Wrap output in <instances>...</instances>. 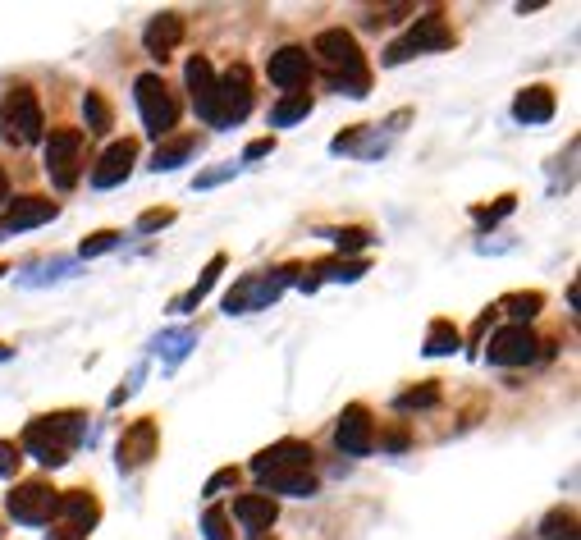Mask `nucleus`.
Instances as JSON below:
<instances>
[{
  "instance_id": "obj_28",
  "label": "nucleus",
  "mask_w": 581,
  "mask_h": 540,
  "mask_svg": "<svg viewBox=\"0 0 581 540\" xmlns=\"http://www.w3.org/2000/svg\"><path fill=\"white\" fill-rule=\"evenodd\" d=\"M540 531H545V540H577V513H568V508H554Z\"/></svg>"
},
{
  "instance_id": "obj_42",
  "label": "nucleus",
  "mask_w": 581,
  "mask_h": 540,
  "mask_svg": "<svg viewBox=\"0 0 581 540\" xmlns=\"http://www.w3.org/2000/svg\"><path fill=\"white\" fill-rule=\"evenodd\" d=\"M257 540H270V536H257Z\"/></svg>"
},
{
  "instance_id": "obj_26",
  "label": "nucleus",
  "mask_w": 581,
  "mask_h": 540,
  "mask_svg": "<svg viewBox=\"0 0 581 540\" xmlns=\"http://www.w3.org/2000/svg\"><path fill=\"white\" fill-rule=\"evenodd\" d=\"M220 270H225V257H211V261H206V270H202V280H197V284H193V289H188V293H183V298H179V303H174V312H193V307H197V303H202L206 293L216 289V280H220Z\"/></svg>"
},
{
  "instance_id": "obj_15",
  "label": "nucleus",
  "mask_w": 581,
  "mask_h": 540,
  "mask_svg": "<svg viewBox=\"0 0 581 540\" xmlns=\"http://www.w3.org/2000/svg\"><path fill=\"white\" fill-rule=\"evenodd\" d=\"M188 92H193V106L197 115L216 129V69H211V60H188Z\"/></svg>"
},
{
  "instance_id": "obj_9",
  "label": "nucleus",
  "mask_w": 581,
  "mask_h": 540,
  "mask_svg": "<svg viewBox=\"0 0 581 540\" xmlns=\"http://www.w3.org/2000/svg\"><path fill=\"white\" fill-rule=\"evenodd\" d=\"M536 353H540V339L531 335L527 325H504L499 335H490V348H485V357L495 367H527V362H536Z\"/></svg>"
},
{
  "instance_id": "obj_3",
  "label": "nucleus",
  "mask_w": 581,
  "mask_h": 540,
  "mask_svg": "<svg viewBox=\"0 0 581 540\" xmlns=\"http://www.w3.org/2000/svg\"><path fill=\"white\" fill-rule=\"evenodd\" d=\"M133 97H138V110H142L147 133L165 138V133L174 129V119H179V101H174V92L165 87V78L161 74H142L138 83H133Z\"/></svg>"
},
{
  "instance_id": "obj_7",
  "label": "nucleus",
  "mask_w": 581,
  "mask_h": 540,
  "mask_svg": "<svg viewBox=\"0 0 581 540\" xmlns=\"http://www.w3.org/2000/svg\"><path fill=\"white\" fill-rule=\"evenodd\" d=\"M78 152H83V133L78 129H55L46 138V174L55 188L78 184Z\"/></svg>"
},
{
  "instance_id": "obj_37",
  "label": "nucleus",
  "mask_w": 581,
  "mask_h": 540,
  "mask_svg": "<svg viewBox=\"0 0 581 540\" xmlns=\"http://www.w3.org/2000/svg\"><path fill=\"white\" fill-rule=\"evenodd\" d=\"M170 220H174V211H147V216L138 220V229H142V234H151V229H165Z\"/></svg>"
},
{
  "instance_id": "obj_27",
  "label": "nucleus",
  "mask_w": 581,
  "mask_h": 540,
  "mask_svg": "<svg viewBox=\"0 0 581 540\" xmlns=\"http://www.w3.org/2000/svg\"><path fill=\"white\" fill-rule=\"evenodd\" d=\"M458 344H463V335L453 330V321H435L431 335H426V353H431V357H449Z\"/></svg>"
},
{
  "instance_id": "obj_19",
  "label": "nucleus",
  "mask_w": 581,
  "mask_h": 540,
  "mask_svg": "<svg viewBox=\"0 0 581 540\" xmlns=\"http://www.w3.org/2000/svg\"><path fill=\"white\" fill-rule=\"evenodd\" d=\"M183 42V19L179 14H156L147 23V33H142V46H147L156 60H170V51Z\"/></svg>"
},
{
  "instance_id": "obj_30",
  "label": "nucleus",
  "mask_w": 581,
  "mask_h": 540,
  "mask_svg": "<svg viewBox=\"0 0 581 540\" xmlns=\"http://www.w3.org/2000/svg\"><path fill=\"white\" fill-rule=\"evenodd\" d=\"M83 115H87V133H110V106L97 97V92H87L83 97Z\"/></svg>"
},
{
  "instance_id": "obj_11",
  "label": "nucleus",
  "mask_w": 581,
  "mask_h": 540,
  "mask_svg": "<svg viewBox=\"0 0 581 540\" xmlns=\"http://www.w3.org/2000/svg\"><path fill=\"white\" fill-rule=\"evenodd\" d=\"M156 444H161L156 422H133L129 431H124V440H119V467H124V472L147 467L151 458H156Z\"/></svg>"
},
{
  "instance_id": "obj_39",
  "label": "nucleus",
  "mask_w": 581,
  "mask_h": 540,
  "mask_svg": "<svg viewBox=\"0 0 581 540\" xmlns=\"http://www.w3.org/2000/svg\"><path fill=\"white\" fill-rule=\"evenodd\" d=\"M508 211H513V197H504V202H499L495 211H476V225H495V220L508 216Z\"/></svg>"
},
{
  "instance_id": "obj_43",
  "label": "nucleus",
  "mask_w": 581,
  "mask_h": 540,
  "mask_svg": "<svg viewBox=\"0 0 581 540\" xmlns=\"http://www.w3.org/2000/svg\"><path fill=\"white\" fill-rule=\"evenodd\" d=\"M0 238H5V229H0Z\"/></svg>"
},
{
  "instance_id": "obj_16",
  "label": "nucleus",
  "mask_w": 581,
  "mask_h": 540,
  "mask_svg": "<svg viewBox=\"0 0 581 540\" xmlns=\"http://www.w3.org/2000/svg\"><path fill=\"white\" fill-rule=\"evenodd\" d=\"M261 486L270 495L307 499V495H316V476H312V467H275V472H261Z\"/></svg>"
},
{
  "instance_id": "obj_21",
  "label": "nucleus",
  "mask_w": 581,
  "mask_h": 540,
  "mask_svg": "<svg viewBox=\"0 0 581 540\" xmlns=\"http://www.w3.org/2000/svg\"><path fill=\"white\" fill-rule=\"evenodd\" d=\"M234 518L243 522L248 531H270V527H275V518H280V508H275V499H270V495H238L234 499Z\"/></svg>"
},
{
  "instance_id": "obj_24",
  "label": "nucleus",
  "mask_w": 581,
  "mask_h": 540,
  "mask_svg": "<svg viewBox=\"0 0 581 540\" xmlns=\"http://www.w3.org/2000/svg\"><path fill=\"white\" fill-rule=\"evenodd\" d=\"M193 152H197L193 133H183V138H165L161 147H156V156H151V165H156V170H179V165L188 161Z\"/></svg>"
},
{
  "instance_id": "obj_18",
  "label": "nucleus",
  "mask_w": 581,
  "mask_h": 540,
  "mask_svg": "<svg viewBox=\"0 0 581 540\" xmlns=\"http://www.w3.org/2000/svg\"><path fill=\"white\" fill-rule=\"evenodd\" d=\"M275 467H312V449L302 440H280L270 444V449H261L257 458H252V472H275Z\"/></svg>"
},
{
  "instance_id": "obj_29",
  "label": "nucleus",
  "mask_w": 581,
  "mask_h": 540,
  "mask_svg": "<svg viewBox=\"0 0 581 540\" xmlns=\"http://www.w3.org/2000/svg\"><path fill=\"white\" fill-rule=\"evenodd\" d=\"M540 307H545V298H540V293H513V298H504V312L513 316L517 325H527Z\"/></svg>"
},
{
  "instance_id": "obj_5",
  "label": "nucleus",
  "mask_w": 581,
  "mask_h": 540,
  "mask_svg": "<svg viewBox=\"0 0 581 540\" xmlns=\"http://www.w3.org/2000/svg\"><path fill=\"white\" fill-rule=\"evenodd\" d=\"M252 110V74L248 65H229L216 78V129H234Z\"/></svg>"
},
{
  "instance_id": "obj_2",
  "label": "nucleus",
  "mask_w": 581,
  "mask_h": 540,
  "mask_svg": "<svg viewBox=\"0 0 581 540\" xmlns=\"http://www.w3.org/2000/svg\"><path fill=\"white\" fill-rule=\"evenodd\" d=\"M42 106L28 87H14L10 97L0 101V138L14 142V147H28V142L42 138Z\"/></svg>"
},
{
  "instance_id": "obj_6",
  "label": "nucleus",
  "mask_w": 581,
  "mask_h": 540,
  "mask_svg": "<svg viewBox=\"0 0 581 540\" xmlns=\"http://www.w3.org/2000/svg\"><path fill=\"white\" fill-rule=\"evenodd\" d=\"M293 270H270V275H243L234 289L225 293V312L229 316H243V312H257V307H270L280 298V289L289 284Z\"/></svg>"
},
{
  "instance_id": "obj_12",
  "label": "nucleus",
  "mask_w": 581,
  "mask_h": 540,
  "mask_svg": "<svg viewBox=\"0 0 581 540\" xmlns=\"http://www.w3.org/2000/svg\"><path fill=\"white\" fill-rule=\"evenodd\" d=\"M55 513L69 522V536H83V531H92L101 522V504L87 490H65V495H55Z\"/></svg>"
},
{
  "instance_id": "obj_8",
  "label": "nucleus",
  "mask_w": 581,
  "mask_h": 540,
  "mask_svg": "<svg viewBox=\"0 0 581 540\" xmlns=\"http://www.w3.org/2000/svg\"><path fill=\"white\" fill-rule=\"evenodd\" d=\"M5 508H10V518L23 522V527H42V522L55 518V490L46 481H23V486L10 490Z\"/></svg>"
},
{
  "instance_id": "obj_35",
  "label": "nucleus",
  "mask_w": 581,
  "mask_h": 540,
  "mask_svg": "<svg viewBox=\"0 0 581 540\" xmlns=\"http://www.w3.org/2000/svg\"><path fill=\"white\" fill-rule=\"evenodd\" d=\"M366 243H371L366 229H339V234H334V248L339 252H357V248H366Z\"/></svg>"
},
{
  "instance_id": "obj_10",
  "label": "nucleus",
  "mask_w": 581,
  "mask_h": 540,
  "mask_svg": "<svg viewBox=\"0 0 581 540\" xmlns=\"http://www.w3.org/2000/svg\"><path fill=\"white\" fill-rule=\"evenodd\" d=\"M334 444H339L348 458H366L376 449V422H371V412H366L362 403L344 408V417L334 426Z\"/></svg>"
},
{
  "instance_id": "obj_40",
  "label": "nucleus",
  "mask_w": 581,
  "mask_h": 540,
  "mask_svg": "<svg viewBox=\"0 0 581 540\" xmlns=\"http://www.w3.org/2000/svg\"><path fill=\"white\" fill-rule=\"evenodd\" d=\"M270 152H275V138H257L243 156H248V161H261V156H270Z\"/></svg>"
},
{
  "instance_id": "obj_20",
  "label": "nucleus",
  "mask_w": 581,
  "mask_h": 540,
  "mask_svg": "<svg viewBox=\"0 0 581 540\" xmlns=\"http://www.w3.org/2000/svg\"><path fill=\"white\" fill-rule=\"evenodd\" d=\"M23 449H28V454H33L42 467H60V463H69V449H65L60 440H55L51 431H46L42 417H37V422L28 426V431H23Z\"/></svg>"
},
{
  "instance_id": "obj_17",
  "label": "nucleus",
  "mask_w": 581,
  "mask_h": 540,
  "mask_svg": "<svg viewBox=\"0 0 581 540\" xmlns=\"http://www.w3.org/2000/svg\"><path fill=\"white\" fill-rule=\"evenodd\" d=\"M46 220H55V202H46V197H19V202L5 211L0 229H5V234H19V229H37V225H46Z\"/></svg>"
},
{
  "instance_id": "obj_41",
  "label": "nucleus",
  "mask_w": 581,
  "mask_h": 540,
  "mask_svg": "<svg viewBox=\"0 0 581 540\" xmlns=\"http://www.w3.org/2000/svg\"><path fill=\"white\" fill-rule=\"evenodd\" d=\"M10 197V179H5V170H0V202Z\"/></svg>"
},
{
  "instance_id": "obj_33",
  "label": "nucleus",
  "mask_w": 581,
  "mask_h": 540,
  "mask_svg": "<svg viewBox=\"0 0 581 540\" xmlns=\"http://www.w3.org/2000/svg\"><path fill=\"white\" fill-rule=\"evenodd\" d=\"M202 531H206V540H234V536H229V518H225V508H206Z\"/></svg>"
},
{
  "instance_id": "obj_1",
  "label": "nucleus",
  "mask_w": 581,
  "mask_h": 540,
  "mask_svg": "<svg viewBox=\"0 0 581 540\" xmlns=\"http://www.w3.org/2000/svg\"><path fill=\"white\" fill-rule=\"evenodd\" d=\"M312 55H321V65L334 74V83L344 87L348 97H366V65L357 51V37L344 28H325L312 42Z\"/></svg>"
},
{
  "instance_id": "obj_25",
  "label": "nucleus",
  "mask_w": 581,
  "mask_h": 540,
  "mask_svg": "<svg viewBox=\"0 0 581 540\" xmlns=\"http://www.w3.org/2000/svg\"><path fill=\"white\" fill-rule=\"evenodd\" d=\"M312 115V97L307 92H289V97L275 101V110H270V124L275 129H289V124H298V119Z\"/></svg>"
},
{
  "instance_id": "obj_13",
  "label": "nucleus",
  "mask_w": 581,
  "mask_h": 540,
  "mask_svg": "<svg viewBox=\"0 0 581 540\" xmlns=\"http://www.w3.org/2000/svg\"><path fill=\"white\" fill-rule=\"evenodd\" d=\"M133 161H138V142H110L106 152H101V161H97V170H92V184L97 188H115V184H124L129 179V170H133Z\"/></svg>"
},
{
  "instance_id": "obj_38",
  "label": "nucleus",
  "mask_w": 581,
  "mask_h": 540,
  "mask_svg": "<svg viewBox=\"0 0 581 540\" xmlns=\"http://www.w3.org/2000/svg\"><path fill=\"white\" fill-rule=\"evenodd\" d=\"M234 481H238V472H234V467H225V472H216L211 481H206V495H220V490H229Z\"/></svg>"
},
{
  "instance_id": "obj_23",
  "label": "nucleus",
  "mask_w": 581,
  "mask_h": 540,
  "mask_svg": "<svg viewBox=\"0 0 581 540\" xmlns=\"http://www.w3.org/2000/svg\"><path fill=\"white\" fill-rule=\"evenodd\" d=\"M42 426L60 444H65V449H74V444L87 435V417H83V412H55V417H42Z\"/></svg>"
},
{
  "instance_id": "obj_34",
  "label": "nucleus",
  "mask_w": 581,
  "mask_h": 540,
  "mask_svg": "<svg viewBox=\"0 0 581 540\" xmlns=\"http://www.w3.org/2000/svg\"><path fill=\"white\" fill-rule=\"evenodd\" d=\"M119 243V234L115 229H101V234H92V238H83V257H101V252H110Z\"/></svg>"
},
{
  "instance_id": "obj_22",
  "label": "nucleus",
  "mask_w": 581,
  "mask_h": 540,
  "mask_svg": "<svg viewBox=\"0 0 581 540\" xmlns=\"http://www.w3.org/2000/svg\"><path fill=\"white\" fill-rule=\"evenodd\" d=\"M513 115L522 119V124H545V119H554V92H549V87H527V92L513 101Z\"/></svg>"
},
{
  "instance_id": "obj_36",
  "label": "nucleus",
  "mask_w": 581,
  "mask_h": 540,
  "mask_svg": "<svg viewBox=\"0 0 581 540\" xmlns=\"http://www.w3.org/2000/svg\"><path fill=\"white\" fill-rule=\"evenodd\" d=\"M23 458H19V444H10V440H0V476H10L14 467H19Z\"/></svg>"
},
{
  "instance_id": "obj_4",
  "label": "nucleus",
  "mask_w": 581,
  "mask_h": 540,
  "mask_svg": "<svg viewBox=\"0 0 581 540\" xmlns=\"http://www.w3.org/2000/svg\"><path fill=\"white\" fill-rule=\"evenodd\" d=\"M449 46H453V28L444 23V14H421V19L412 23V33L385 51V65H403V60H412V55L449 51Z\"/></svg>"
},
{
  "instance_id": "obj_31",
  "label": "nucleus",
  "mask_w": 581,
  "mask_h": 540,
  "mask_svg": "<svg viewBox=\"0 0 581 540\" xmlns=\"http://www.w3.org/2000/svg\"><path fill=\"white\" fill-rule=\"evenodd\" d=\"M316 275L353 284V280H362V275H366V261H325V266H316Z\"/></svg>"
},
{
  "instance_id": "obj_32",
  "label": "nucleus",
  "mask_w": 581,
  "mask_h": 540,
  "mask_svg": "<svg viewBox=\"0 0 581 540\" xmlns=\"http://www.w3.org/2000/svg\"><path fill=\"white\" fill-rule=\"evenodd\" d=\"M435 403H440V389H435V385H421V389H408V394H399V399H394V408L412 412V408H435Z\"/></svg>"
},
{
  "instance_id": "obj_14",
  "label": "nucleus",
  "mask_w": 581,
  "mask_h": 540,
  "mask_svg": "<svg viewBox=\"0 0 581 540\" xmlns=\"http://www.w3.org/2000/svg\"><path fill=\"white\" fill-rule=\"evenodd\" d=\"M266 74L275 87H307V78H312V55L302 51V46H284V51L270 55Z\"/></svg>"
}]
</instances>
